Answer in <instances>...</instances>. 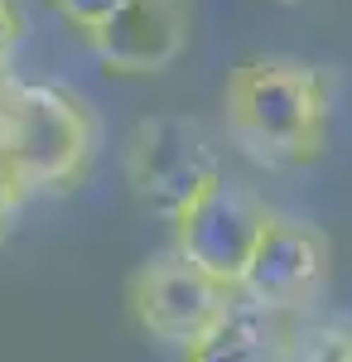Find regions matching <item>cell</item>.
<instances>
[{
  "label": "cell",
  "mask_w": 352,
  "mask_h": 362,
  "mask_svg": "<svg viewBox=\"0 0 352 362\" xmlns=\"http://www.w3.org/2000/svg\"><path fill=\"white\" fill-rule=\"evenodd\" d=\"M333 83L304 58H242L222 83L227 136L251 165L304 169L324 155Z\"/></svg>",
  "instance_id": "6da1fadb"
},
{
  "label": "cell",
  "mask_w": 352,
  "mask_h": 362,
  "mask_svg": "<svg viewBox=\"0 0 352 362\" xmlns=\"http://www.w3.org/2000/svg\"><path fill=\"white\" fill-rule=\"evenodd\" d=\"M102 121L73 87L10 83L0 97V155L25 194L73 189L97 160Z\"/></svg>",
  "instance_id": "7a4b0ae2"
},
{
  "label": "cell",
  "mask_w": 352,
  "mask_h": 362,
  "mask_svg": "<svg viewBox=\"0 0 352 362\" xmlns=\"http://www.w3.org/2000/svg\"><path fill=\"white\" fill-rule=\"evenodd\" d=\"M217 174H222V155H217L213 131L198 116H184V112L145 116L126 140V184H131V194H136L140 208L160 213L169 223Z\"/></svg>",
  "instance_id": "3957f363"
},
{
  "label": "cell",
  "mask_w": 352,
  "mask_h": 362,
  "mask_svg": "<svg viewBox=\"0 0 352 362\" xmlns=\"http://www.w3.org/2000/svg\"><path fill=\"white\" fill-rule=\"evenodd\" d=\"M271 223V208L256 189L237 184L232 174H217L203 194L174 218V251L198 276H208L222 290H237L251 251Z\"/></svg>",
  "instance_id": "277c9868"
},
{
  "label": "cell",
  "mask_w": 352,
  "mask_h": 362,
  "mask_svg": "<svg viewBox=\"0 0 352 362\" xmlns=\"http://www.w3.org/2000/svg\"><path fill=\"white\" fill-rule=\"evenodd\" d=\"M328 266H333V247H328L324 227L290 218V213H271L232 295H242L261 309H275V314H295L319 300Z\"/></svg>",
  "instance_id": "5b68a950"
},
{
  "label": "cell",
  "mask_w": 352,
  "mask_h": 362,
  "mask_svg": "<svg viewBox=\"0 0 352 362\" xmlns=\"http://www.w3.org/2000/svg\"><path fill=\"white\" fill-rule=\"evenodd\" d=\"M227 295L232 290H222L208 276H198L174 247L150 256L131 276V285H126L131 319L140 324V334L174 343V348H184L189 338L203 334L213 324V314L227 305Z\"/></svg>",
  "instance_id": "8992f818"
},
{
  "label": "cell",
  "mask_w": 352,
  "mask_h": 362,
  "mask_svg": "<svg viewBox=\"0 0 352 362\" xmlns=\"http://www.w3.org/2000/svg\"><path fill=\"white\" fill-rule=\"evenodd\" d=\"M198 0H126L87 44L116 78H160L193 44Z\"/></svg>",
  "instance_id": "52a82bcc"
},
{
  "label": "cell",
  "mask_w": 352,
  "mask_h": 362,
  "mask_svg": "<svg viewBox=\"0 0 352 362\" xmlns=\"http://www.w3.org/2000/svg\"><path fill=\"white\" fill-rule=\"evenodd\" d=\"M285 338H290V314H275V309H261L242 295H227V305L213 314V324L198 338H189L179 348V358L184 362H280Z\"/></svg>",
  "instance_id": "ba28073f"
},
{
  "label": "cell",
  "mask_w": 352,
  "mask_h": 362,
  "mask_svg": "<svg viewBox=\"0 0 352 362\" xmlns=\"http://www.w3.org/2000/svg\"><path fill=\"white\" fill-rule=\"evenodd\" d=\"M280 362H352L348 324H290Z\"/></svg>",
  "instance_id": "9c48e42d"
},
{
  "label": "cell",
  "mask_w": 352,
  "mask_h": 362,
  "mask_svg": "<svg viewBox=\"0 0 352 362\" xmlns=\"http://www.w3.org/2000/svg\"><path fill=\"white\" fill-rule=\"evenodd\" d=\"M121 5H126V0H54L58 20H63L68 29H78L82 39H92V34L107 25Z\"/></svg>",
  "instance_id": "30bf717a"
},
{
  "label": "cell",
  "mask_w": 352,
  "mask_h": 362,
  "mask_svg": "<svg viewBox=\"0 0 352 362\" xmlns=\"http://www.w3.org/2000/svg\"><path fill=\"white\" fill-rule=\"evenodd\" d=\"M29 20H25V5L20 0H0V68H10V54L25 44Z\"/></svg>",
  "instance_id": "8fae6325"
},
{
  "label": "cell",
  "mask_w": 352,
  "mask_h": 362,
  "mask_svg": "<svg viewBox=\"0 0 352 362\" xmlns=\"http://www.w3.org/2000/svg\"><path fill=\"white\" fill-rule=\"evenodd\" d=\"M25 189H20V179H15V169H10V160L0 155V242L10 237V227H15V218H20V203H25Z\"/></svg>",
  "instance_id": "7c38bea8"
},
{
  "label": "cell",
  "mask_w": 352,
  "mask_h": 362,
  "mask_svg": "<svg viewBox=\"0 0 352 362\" xmlns=\"http://www.w3.org/2000/svg\"><path fill=\"white\" fill-rule=\"evenodd\" d=\"M15 83V78H10V68H0V97H5V87Z\"/></svg>",
  "instance_id": "4fadbf2b"
},
{
  "label": "cell",
  "mask_w": 352,
  "mask_h": 362,
  "mask_svg": "<svg viewBox=\"0 0 352 362\" xmlns=\"http://www.w3.org/2000/svg\"><path fill=\"white\" fill-rule=\"evenodd\" d=\"M271 5H304V0H271Z\"/></svg>",
  "instance_id": "5bb4252c"
}]
</instances>
